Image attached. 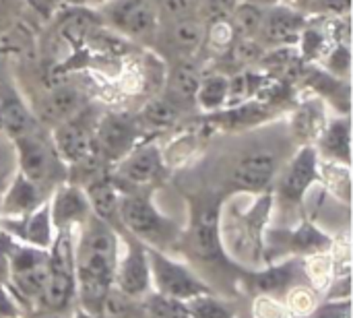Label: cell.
Returning a JSON list of instances; mask_svg holds the SVG:
<instances>
[{"mask_svg":"<svg viewBox=\"0 0 353 318\" xmlns=\"http://www.w3.org/2000/svg\"><path fill=\"white\" fill-rule=\"evenodd\" d=\"M0 72H2V54H0ZM0 81H4V79L0 77Z\"/></svg>","mask_w":353,"mask_h":318,"instance_id":"42","label":"cell"},{"mask_svg":"<svg viewBox=\"0 0 353 318\" xmlns=\"http://www.w3.org/2000/svg\"><path fill=\"white\" fill-rule=\"evenodd\" d=\"M149 271H151V292L186 302L199 294L215 292L190 265L174 259L168 252L147 246Z\"/></svg>","mask_w":353,"mask_h":318,"instance_id":"6","label":"cell"},{"mask_svg":"<svg viewBox=\"0 0 353 318\" xmlns=\"http://www.w3.org/2000/svg\"><path fill=\"white\" fill-rule=\"evenodd\" d=\"M97 318H143L141 317V300L130 298L122 294L120 290L112 288L99 306Z\"/></svg>","mask_w":353,"mask_h":318,"instance_id":"30","label":"cell"},{"mask_svg":"<svg viewBox=\"0 0 353 318\" xmlns=\"http://www.w3.org/2000/svg\"><path fill=\"white\" fill-rule=\"evenodd\" d=\"M228 89H230V77L225 74H207L201 79L194 103L196 108L205 112H219L228 106Z\"/></svg>","mask_w":353,"mask_h":318,"instance_id":"27","label":"cell"},{"mask_svg":"<svg viewBox=\"0 0 353 318\" xmlns=\"http://www.w3.org/2000/svg\"><path fill=\"white\" fill-rule=\"evenodd\" d=\"M201 79H203V74H201L194 58L176 60V64L170 72V79H168L165 99H170L180 110L196 108L194 97H196V89H199Z\"/></svg>","mask_w":353,"mask_h":318,"instance_id":"23","label":"cell"},{"mask_svg":"<svg viewBox=\"0 0 353 318\" xmlns=\"http://www.w3.org/2000/svg\"><path fill=\"white\" fill-rule=\"evenodd\" d=\"M48 205H50L52 226L56 232H62V230L74 232L93 215L85 190L79 184L68 182V180L60 182L52 190V195L48 197Z\"/></svg>","mask_w":353,"mask_h":318,"instance_id":"16","label":"cell"},{"mask_svg":"<svg viewBox=\"0 0 353 318\" xmlns=\"http://www.w3.org/2000/svg\"><path fill=\"white\" fill-rule=\"evenodd\" d=\"M64 2H79V0H64Z\"/></svg>","mask_w":353,"mask_h":318,"instance_id":"44","label":"cell"},{"mask_svg":"<svg viewBox=\"0 0 353 318\" xmlns=\"http://www.w3.org/2000/svg\"><path fill=\"white\" fill-rule=\"evenodd\" d=\"M335 246L333 238L327 236L310 221H302L296 230H277L271 232L269 240H265L263 265L275 263L281 259H308L314 255L331 252Z\"/></svg>","mask_w":353,"mask_h":318,"instance_id":"8","label":"cell"},{"mask_svg":"<svg viewBox=\"0 0 353 318\" xmlns=\"http://www.w3.org/2000/svg\"><path fill=\"white\" fill-rule=\"evenodd\" d=\"M2 230H6L14 240L37 246L48 250L56 230L52 226V217H50V205L48 201H43L37 209H33L29 215L21 217V219H2Z\"/></svg>","mask_w":353,"mask_h":318,"instance_id":"19","label":"cell"},{"mask_svg":"<svg viewBox=\"0 0 353 318\" xmlns=\"http://www.w3.org/2000/svg\"><path fill=\"white\" fill-rule=\"evenodd\" d=\"M110 176L120 192L151 190L165 178V161L157 145L143 143L116 161Z\"/></svg>","mask_w":353,"mask_h":318,"instance_id":"7","label":"cell"},{"mask_svg":"<svg viewBox=\"0 0 353 318\" xmlns=\"http://www.w3.org/2000/svg\"><path fill=\"white\" fill-rule=\"evenodd\" d=\"M120 219L124 234L137 238L149 248L172 255L182 246V228L157 209V205L151 199V190L122 192Z\"/></svg>","mask_w":353,"mask_h":318,"instance_id":"2","label":"cell"},{"mask_svg":"<svg viewBox=\"0 0 353 318\" xmlns=\"http://www.w3.org/2000/svg\"><path fill=\"white\" fill-rule=\"evenodd\" d=\"M350 141H352V128H350V118H337L333 122H329L327 126H323L321 135H319V149L323 157L341 163L345 168H350Z\"/></svg>","mask_w":353,"mask_h":318,"instance_id":"25","label":"cell"},{"mask_svg":"<svg viewBox=\"0 0 353 318\" xmlns=\"http://www.w3.org/2000/svg\"><path fill=\"white\" fill-rule=\"evenodd\" d=\"M190 318H240L236 308L215 292L199 294L184 302Z\"/></svg>","mask_w":353,"mask_h":318,"instance_id":"28","label":"cell"},{"mask_svg":"<svg viewBox=\"0 0 353 318\" xmlns=\"http://www.w3.org/2000/svg\"><path fill=\"white\" fill-rule=\"evenodd\" d=\"M252 318H294L283 300L271 296H254Z\"/></svg>","mask_w":353,"mask_h":318,"instance_id":"34","label":"cell"},{"mask_svg":"<svg viewBox=\"0 0 353 318\" xmlns=\"http://www.w3.org/2000/svg\"><path fill=\"white\" fill-rule=\"evenodd\" d=\"M124 250L118 255L114 288L130 298H145L151 292V271L147 259V246L137 238L122 234Z\"/></svg>","mask_w":353,"mask_h":318,"instance_id":"11","label":"cell"},{"mask_svg":"<svg viewBox=\"0 0 353 318\" xmlns=\"http://www.w3.org/2000/svg\"><path fill=\"white\" fill-rule=\"evenodd\" d=\"M296 6L300 12H314L323 17H347L352 8V0H298Z\"/></svg>","mask_w":353,"mask_h":318,"instance_id":"32","label":"cell"},{"mask_svg":"<svg viewBox=\"0 0 353 318\" xmlns=\"http://www.w3.org/2000/svg\"><path fill=\"white\" fill-rule=\"evenodd\" d=\"M0 126L12 141L39 128L37 116L25 106V101L6 81H0Z\"/></svg>","mask_w":353,"mask_h":318,"instance_id":"21","label":"cell"},{"mask_svg":"<svg viewBox=\"0 0 353 318\" xmlns=\"http://www.w3.org/2000/svg\"><path fill=\"white\" fill-rule=\"evenodd\" d=\"M273 205V197L261 195L256 205L248 211L234 215L232 219L221 217V242L232 263L244 271L263 267L265 252V223Z\"/></svg>","mask_w":353,"mask_h":318,"instance_id":"3","label":"cell"},{"mask_svg":"<svg viewBox=\"0 0 353 318\" xmlns=\"http://www.w3.org/2000/svg\"><path fill=\"white\" fill-rule=\"evenodd\" d=\"M244 286L254 296H271L283 300L296 286L308 284L304 259H281L275 263H267L259 269L244 271Z\"/></svg>","mask_w":353,"mask_h":318,"instance_id":"9","label":"cell"},{"mask_svg":"<svg viewBox=\"0 0 353 318\" xmlns=\"http://www.w3.org/2000/svg\"><path fill=\"white\" fill-rule=\"evenodd\" d=\"M300 318H352V300H327Z\"/></svg>","mask_w":353,"mask_h":318,"instance_id":"36","label":"cell"},{"mask_svg":"<svg viewBox=\"0 0 353 318\" xmlns=\"http://www.w3.org/2000/svg\"><path fill=\"white\" fill-rule=\"evenodd\" d=\"M103 19L110 27L134 39H149L159 31L155 0H108L103 2Z\"/></svg>","mask_w":353,"mask_h":318,"instance_id":"10","label":"cell"},{"mask_svg":"<svg viewBox=\"0 0 353 318\" xmlns=\"http://www.w3.org/2000/svg\"><path fill=\"white\" fill-rule=\"evenodd\" d=\"M52 143L66 170L95 155V124L87 120L85 110L52 126Z\"/></svg>","mask_w":353,"mask_h":318,"instance_id":"12","label":"cell"},{"mask_svg":"<svg viewBox=\"0 0 353 318\" xmlns=\"http://www.w3.org/2000/svg\"><path fill=\"white\" fill-rule=\"evenodd\" d=\"M25 317V310L21 308L19 300L12 296L6 284L0 281V318H14Z\"/></svg>","mask_w":353,"mask_h":318,"instance_id":"37","label":"cell"},{"mask_svg":"<svg viewBox=\"0 0 353 318\" xmlns=\"http://www.w3.org/2000/svg\"><path fill=\"white\" fill-rule=\"evenodd\" d=\"M279 172V157L273 151L259 149L244 155L232 170L228 186L232 192L265 195Z\"/></svg>","mask_w":353,"mask_h":318,"instance_id":"15","label":"cell"},{"mask_svg":"<svg viewBox=\"0 0 353 318\" xmlns=\"http://www.w3.org/2000/svg\"><path fill=\"white\" fill-rule=\"evenodd\" d=\"M180 108L174 106L170 99L161 97L157 101H151L145 112H143V120L151 126H172L176 122V118L180 116Z\"/></svg>","mask_w":353,"mask_h":318,"instance_id":"33","label":"cell"},{"mask_svg":"<svg viewBox=\"0 0 353 318\" xmlns=\"http://www.w3.org/2000/svg\"><path fill=\"white\" fill-rule=\"evenodd\" d=\"M4 2H10V0H0V4H4Z\"/></svg>","mask_w":353,"mask_h":318,"instance_id":"43","label":"cell"},{"mask_svg":"<svg viewBox=\"0 0 353 318\" xmlns=\"http://www.w3.org/2000/svg\"><path fill=\"white\" fill-rule=\"evenodd\" d=\"M14 238L0 228V281L6 284L8 279V259H10V248H12Z\"/></svg>","mask_w":353,"mask_h":318,"instance_id":"38","label":"cell"},{"mask_svg":"<svg viewBox=\"0 0 353 318\" xmlns=\"http://www.w3.org/2000/svg\"><path fill=\"white\" fill-rule=\"evenodd\" d=\"M141 317L143 318H190L184 302L149 292L141 298Z\"/></svg>","mask_w":353,"mask_h":318,"instance_id":"29","label":"cell"},{"mask_svg":"<svg viewBox=\"0 0 353 318\" xmlns=\"http://www.w3.org/2000/svg\"><path fill=\"white\" fill-rule=\"evenodd\" d=\"M83 110V95L72 87H56L50 91L41 101L37 110V120L48 122L50 126H56L72 116H77Z\"/></svg>","mask_w":353,"mask_h":318,"instance_id":"24","label":"cell"},{"mask_svg":"<svg viewBox=\"0 0 353 318\" xmlns=\"http://www.w3.org/2000/svg\"><path fill=\"white\" fill-rule=\"evenodd\" d=\"M118 255L120 234L91 215L74 240V281L81 310L97 317L105 294L114 288Z\"/></svg>","mask_w":353,"mask_h":318,"instance_id":"1","label":"cell"},{"mask_svg":"<svg viewBox=\"0 0 353 318\" xmlns=\"http://www.w3.org/2000/svg\"><path fill=\"white\" fill-rule=\"evenodd\" d=\"M248 2H254V4H261V6H275V4H281L283 0H248Z\"/></svg>","mask_w":353,"mask_h":318,"instance_id":"40","label":"cell"},{"mask_svg":"<svg viewBox=\"0 0 353 318\" xmlns=\"http://www.w3.org/2000/svg\"><path fill=\"white\" fill-rule=\"evenodd\" d=\"M221 207L223 197L199 195L190 199V226L184 240L190 255L207 267H234L240 269L223 250L221 242Z\"/></svg>","mask_w":353,"mask_h":318,"instance_id":"4","label":"cell"},{"mask_svg":"<svg viewBox=\"0 0 353 318\" xmlns=\"http://www.w3.org/2000/svg\"><path fill=\"white\" fill-rule=\"evenodd\" d=\"M14 149L19 159V172L43 190L50 192L60 182L68 180V170L64 161L58 157L52 139L46 137L41 128L14 139Z\"/></svg>","mask_w":353,"mask_h":318,"instance_id":"5","label":"cell"},{"mask_svg":"<svg viewBox=\"0 0 353 318\" xmlns=\"http://www.w3.org/2000/svg\"><path fill=\"white\" fill-rule=\"evenodd\" d=\"M265 8L267 6H261L248 0H238L228 19L234 39H256L261 25H263Z\"/></svg>","mask_w":353,"mask_h":318,"instance_id":"26","label":"cell"},{"mask_svg":"<svg viewBox=\"0 0 353 318\" xmlns=\"http://www.w3.org/2000/svg\"><path fill=\"white\" fill-rule=\"evenodd\" d=\"M283 302L290 308V312L294 315V318H300L312 312L321 304V292L314 290L310 284H300L283 298Z\"/></svg>","mask_w":353,"mask_h":318,"instance_id":"31","label":"cell"},{"mask_svg":"<svg viewBox=\"0 0 353 318\" xmlns=\"http://www.w3.org/2000/svg\"><path fill=\"white\" fill-rule=\"evenodd\" d=\"M321 180L319 151L312 145H304L288 163L277 182V197L283 205L298 207L306 192Z\"/></svg>","mask_w":353,"mask_h":318,"instance_id":"14","label":"cell"},{"mask_svg":"<svg viewBox=\"0 0 353 318\" xmlns=\"http://www.w3.org/2000/svg\"><path fill=\"white\" fill-rule=\"evenodd\" d=\"M87 199H89V207H91V213L101 219L103 223H108L110 228H114L120 236L124 234V228H122V219H120V188L114 184L110 172L91 180L89 184L83 186Z\"/></svg>","mask_w":353,"mask_h":318,"instance_id":"20","label":"cell"},{"mask_svg":"<svg viewBox=\"0 0 353 318\" xmlns=\"http://www.w3.org/2000/svg\"><path fill=\"white\" fill-rule=\"evenodd\" d=\"M159 27H163L161 39H163L165 48L176 56V60L194 58L196 52L205 46L207 25L196 14L172 19V21H161Z\"/></svg>","mask_w":353,"mask_h":318,"instance_id":"18","label":"cell"},{"mask_svg":"<svg viewBox=\"0 0 353 318\" xmlns=\"http://www.w3.org/2000/svg\"><path fill=\"white\" fill-rule=\"evenodd\" d=\"M48 195H50L48 190H43L41 186L31 182L21 172H17V176L12 178V182L2 199L0 215H2V219H21L25 215H29L33 209H37L43 201H48Z\"/></svg>","mask_w":353,"mask_h":318,"instance_id":"22","label":"cell"},{"mask_svg":"<svg viewBox=\"0 0 353 318\" xmlns=\"http://www.w3.org/2000/svg\"><path fill=\"white\" fill-rule=\"evenodd\" d=\"M14 318H25V317H14Z\"/></svg>","mask_w":353,"mask_h":318,"instance_id":"45","label":"cell"},{"mask_svg":"<svg viewBox=\"0 0 353 318\" xmlns=\"http://www.w3.org/2000/svg\"><path fill=\"white\" fill-rule=\"evenodd\" d=\"M87 2H91V4H103V2H108V0H87Z\"/></svg>","mask_w":353,"mask_h":318,"instance_id":"41","label":"cell"},{"mask_svg":"<svg viewBox=\"0 0 353 318\" xmlns=\"http://www.w3.org/2000/svg\"><path fill=\"white\" fill-rule=\"evenodd\" d=\"M306 25H308L306 14L292 4L281 2L275 6H267L256 39L263 46H273V48L292 46L300 41V35L306 29Z\"/></svg>","mask_w":353,"mask_h":318,"instance_id":"17","label":"cell"},{"mask_svg":"<svg viewBox=\"0 0 353 318\" xmlns=\"http://www.w3.org/2000/svg\"><path fill=\"white\" fill-rule=\"evenodd\" d=\"M141 141V126L120 114H108L95 124V153L105 166H114Z\"/></svg>","mask_w":353,"mask_h":318,"instance_id":"13","label":"cell"},{"mask_svg":"<svg viewBox=\"0 0 353 318\" xmlns=\"http://www.w3.org/2000/svg\"><path fill=\"white\" fill-rule=\"evenodd\" d=\"M70 312H33L31 318H70Z\"/></svg>","mask_w":353,"mask_h":318,"instance_id":"39","label":"cell"},{"mask_svg":"<svg viewBox=\"0 0 353 318\" xmlns=\"http://www.w3.org/2000/svg\"><path fill=\"white\" fill-rule=\"evenodd\" d=\"M196 2L199 0H155L157 12H159V23L196 14Z\"/></svg>","mask_w":353,"mask_h":318,"instance_id":"35","label":"cell"}]
</instances>
